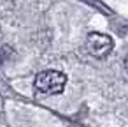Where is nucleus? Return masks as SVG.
Returning a JSON list of instances; mask_svg holds the SVG:
<instances>
[{"mask_svg":"<svg viewBox=\"0 0 128 127\" xmlns=\"http://www.w3.org/2000/svg\"><path fill=\"white\" fill-rule=\"evenodd\" d=\"M67 83V76L62 71H42L35 76L34 87L37 88V92L46 94V95H54V94H62Z\"/></svg>","mask_w":128,"mask_h":127,"instance_id":"1","label":"nucleus"},{"mask_svg":"<svg viewBox=\"0 0 128 127\" xmlns=\"http://www.w3.org/2000/svg\"><path fill=\"white\" fill-rule=\"evenodd\" d=\"M114 48V41L105 35V34H100V32H91L88 37H86V50L90 51V55L96 57V58H105L110 55Z\"/></svg>","mask_w":128,"mask_h":127,"instance_id":"2","label":"nucleus"},{"mask_svg":"<svg viewBox=\"0 0 128 127\" xmlns=\"http://www.w3.org/2000/svg\"><path fill=\"white\" fill-rule=\"evenodd\" d=\"M124 69H126V72H128V57H126V60H124Z\"/></svg>","mask_w":128,"mask_h":127,"instance_id":"3","label":"nucleus"}]
</instances>
